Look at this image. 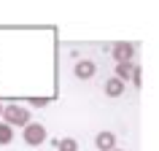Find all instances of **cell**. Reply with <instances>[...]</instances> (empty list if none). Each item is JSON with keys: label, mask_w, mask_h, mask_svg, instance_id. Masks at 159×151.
<instances>
[{"label": "cell", "mask_w": 159, "mask_h": 151, "mask_svg": "<svg viewBox=\"0 0 159 151\" xmlns=\"http://www.w3.org/2000/svg\"><path fill=\"white\" fill-rule=\"evenodd\" d=\"M3 124H8L11 130L14 127H25L30 124V111L25 108V105H3Z\"/></svg>", "instance_id": "1"}, {"label": "cell", "mask_w": 159, "mask_h": 151, "mask_svg": "<svg viewBox=\"0 0 159 151\" xmlns=\"http://www.w3.org/2000/svg\"><path fill=\"white\" fill-rule=\"evenodd\" d=\"M46 138H49V132H46V127H43V124H38V121L25 124V143H27V146L38 149L41 143H46Z\"/></svg>", "instance_id": "2"}, {"label": "cell", "mask_w": 159, "mask_h": 151, "mask_svg": "<svg viewBox=\"0 0 159 151\" xmlns=\"http://www.w3.org/2000/svg\"><path fill=\"white\" fill-rule=\"evenodd\" d=\"M111 54H113V59H116V65H119V62H132V57H135V43H129V41H116L113 46H111Z\"/></svg>", "instance_id": "3"}, {"label": "cell", "mask_w": 159, "mask_h": 151, "mask_svg": "<svg viewBox=\"0 0 159 151\" xmlns=\"http://www.w3.org/2000/svg\"><path fill=\"white\" fill-rule=\"evenodd\" d=\"M73 73H75V78H92L94 73H97V65H94L92 59H81V62H75L73 65Z\"/></svg>", "instance_id": "4"}, {"label": "cell", "mask_w": 159, "mask_h": 151, "mask_svg": "<svg viewBox=\"0 0 159 151\" xmlns=\"http://www.w3.org/2000/svg\"><path fill=\"white\" fill-rule=\"evenodd\" d=\"M94 146L100 151H111V149H116V135L113 132H97V138H94Z\"/></svg>", "instance_id": "5"}, {"label": "cell", "mask_w": 159, "mask_h": 151, "mask_svg": "<svg viewBox=\"0 0 159 151\" xmlns=\"http://www.w3.org/2000/svg\"><path fill=\"white\" fill-rule=\"evenodd\" d=\"M132 62H119L116 65V76H113V78H119V81H121V84H127V81H129V78H132Z\"/></svg>", "instance_id": "6"}, {"label": "cell", "mask_w": 159, "mask_h": 151, "mask_svg": "<svg viewBox=\"0 0 159 151\" xmlns=\"http://www.w3.org/2000/svg\"><path fill=\"white\" fill-rule=\"evenodd\" d=\"M105 94H108V97H119V94H124V84H121L119 78H108V81H105Z\"/></svg>", "instance_id": "7"}, {"label": "cell", "mask_w": 159, "mask_h": 151, "mask_svg": "<svg viewBox=\"0 0 159 151\" xmlns=\"http://www.w3.org/2000/svg\"><path fill=\"white\" fill-rule=\"evenodd\" d=\"M54 149L59 151H78V143H75V138H62V140H54Z\"/></svg>", "instance_id": "8"}, {"label": "cell", "mask_w": 159, "mask_h": 151, "mask_svg": "<svg viewBox=\"0 0 159 151\" xmlns=\"http://www.w3.org/2000/svg\"><path fill=\"white\" fill-rule=\"evenodd\" d=\"M11 140H14V130L0 121V146H11Z\"/></svg>", "instance_id": "9"}, {"label": "cell", "mask_w": 159, "mask_h": 151, "mask_svg": "<svg viewBox=\"0 0 159 151\" xmlns=\"http://www.w3.org/2000/svg\"><path fill=\"white\" fill-rule=\"evenodd\" d=\"M46 103H49V100H46V97H41V100H30V105H46Z\"/></svg>", "instance_id": "10"}, {"label": "cell", "mask_w": 159, "mask_h": 151, "mask_svg": "<svg viewBox=\"0 0 159 151\" xmlns=\"http://www.w3.org/2000/svg\"><path fill=\"white\" fill-rule=\"evenodd\" d=\"M0 116H3V103H0Z\"/></svg>", "instance_id": "11"}, {"label": "cell", "mask_w": 159, "mask_h": 151, "mask_svg": "<svg viewBox=\"0 0 159 151\" xmlns=\"http://www.w3.org/2000/svg\"><path fill=\"white\" fill-rule=\"evenodd\" d=\"M111 151H124V149H111Z\"/></svg>", "instance_id": "12"}]
</instances>
